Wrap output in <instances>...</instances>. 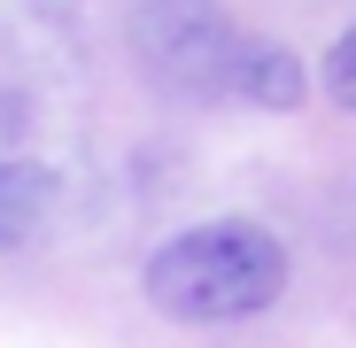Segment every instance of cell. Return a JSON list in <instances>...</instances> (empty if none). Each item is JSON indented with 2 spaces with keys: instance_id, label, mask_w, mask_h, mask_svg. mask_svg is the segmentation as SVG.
Masks as SVG:
<instances>
[{
  "instance_id": "1",
  "label": "cell",
  "mask_w": 356,
  "mask_h": 348,
  "mask_svg": "<svg viewBox=\"0 0 356 348\" xmlns=\"http://www.w3.org/2000/svg\"><path fill=\"white\" fill-rule=\"evenodd\" d=\"M286 279H294V256L279 232H264L256 217H209L170 232L147 256L140 295L170 325H241L286 302Z\"/></svg>"
},
{
  "instance_id": "2",
  "label": "cell",
  "mask_w": 356,
  "mask_h": 348,
  "mask_svg": "<svg viewBox=\"0 0 356 348\" xmlns=\"http://www.w3.org/2000/svg\"><path fill=\"white\" fill-rule=\"evenodd\" d=\"M132 63L170 101H217L241 54V24L225 0H132Z\"/></svg>"
},
{
  "instance_id": "3",
  "label": "cell",
  "mask_w": 356,
  "mask_h": 348,
  "mask_svg": "<svg viewBox=\"0 0 356 348\" xmlns=\"http://www.w3.org/2000/svg\"><path fill=\"white\" fill-rule=\"evenodd\" d=\"M63 209V179L54 163H31V155H0V256L31 248L39 232Z\"/></svg>"
},
{
  "instance_id": "4",
  "label": "cell",
  "mask_w": 356,
  "mask_h": 348,
  "mask_svg": "<svg viewBox=\"0 0 356 348\" xmlns=\"http://www.w3.org/2000/svg\"><path fill=\"white\" fill-rule=\"evenodd\" d=\"M225 93H241V101H256V108H302L310 78H302V63H294L279 39H241Z\"/></svg>"
},
{
  "instance_id": "5",
  "label": "cell",
  "mask_w": 356,
  "mask_h": 348,
  "mask_svg": "<svg viewBox=\"0 0 356 348\" xmlns=\"http://www.w3.org/2000/svg\"><path fill=\"white\" fill-rule=\"evenodd\" d=\"M318 85L333 93V108H348L356 116V24L333 39V54H325V70H318Z\"/></svg>"
},
{
  "instance_id": "6",
  "label": "cell",
  "mask_w": 356,
  "mask_h": 348,
  "mask_svg": "<svg viewBox=\"0 0 356 348\" xmlns=\"http://www.w3.org/2000/svg\"><path fill=\"white\" fill-rule=\"evenodd\" d=\"M24 132H31V101L16 85H0V147H24Z\"/></svg>"
}]
</instances>
